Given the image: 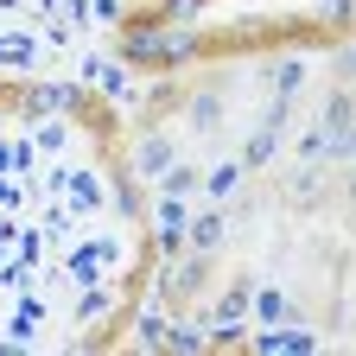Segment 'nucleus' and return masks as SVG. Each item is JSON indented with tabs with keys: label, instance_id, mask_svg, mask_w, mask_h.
<instances>
[{
	"label": "nucleus",
	"instance_id": "1",
	"mask_svg": "<svg viewBox=\"0 0 356 356\" xmlns=\"http://www.w3.org/2000/svg\"><path fill=\"white\" fill-rule=\"evenodd\" d=\"M197 51V32H127V58H159V64H178Z\"/></svg>",
	"mask_w": 356,
	"mask_h": 356
},
{
	"label": "nucleus",
	"instance_id": "2",
	"mask_svg": "<svg viewBox=\"0 0 356 356\" xmlns=\"http://www.w3.org/2000/svg\"><path fill=\"white\" fill-rule=\"evenodd\" d=\"M325 140H331L337 153L350 147V96H337V102L325 108Z\"/></svg>",
	"mask_w": 356,
	"mask_h": 356
},
{
	"label": "nucleus",
	"instance_id": "3",
	"mask_svg": "<svg viewBox=\"0 0 356 356\" xmlns=\"http://www.w3.org/2000/svg\"><path fill=\"white\" fill-rule=\"evenodd\" d=\"M216 115H222V102H216V96H197V102H191V121H197V134H210V127H216Z\"/></svg>",
	"mask_w": 356,
	"mask_h": 356
},
{
	"label": "nucleus",
	"instance_id": "4",
	"mask_svg": "<svg viewBox=\"0 0 356 356\" xmlns=\"http://www.w3.org/2000/svg\"><path fill=\"white\" fill-rule=\"evenodd\" d=\"M165 165H172V147L165 140H147L140 147V172H165Z\"/></svg>",
	"mask_w": 356,
	"mask_h": 356
},
{
	"label": "nucleus",
	"instance_id": "5",
	"mask_svg": "<svg viewBox=\"0 0 356 356\" xmlns=\"http://www.w3.org/2000/svg\"><path fill=\"white\" fill-rule=\"evenodd\" d=\"M216 236H222V216H204L197 229H191V242H197V248H216Z\"/></svg>",
	"mask_w": 356,
	"mask_h": 356
},
{
	"label": "nucleus",
	"instance_id": "6",
	"mask_svg": "<svg viewBox=\"0 0 356 356\" xmlns=\"http://www.w3.org/2000/svg\"><path fill=\"white\" fill-rule=\"evenodd\" d=\"M299 76H305V64H299V58H293V64H280V70H274V83H280V96H286V89H299Z\"/></svg>",
	"mask_w": 356,
	"mask_h": 356
},
{
	"label": "nucleus",
	"instance_id": "7",
	"mask_svg": "<svg viewBox=\"0 0 356 356\" xmlns=\"http://www.w3.org/2000/svg\"><path fill=\"white\" fill-rule=\"evenodd\" d=\"M165 185H172V191H191L197 172H191V165H165Z\"/></svg>",
	"mask_w": 356,
	"mask_h": 356
},
{
	"label": "nucleus",
	"instance_id": "8",
	"mask_svg": "<svg viewBox=\"0 0 356 356\" xmlns=\"http://www.w3.org/2000/svg\"><path fill=\"white\" fill-rule=\"evenodd\" d=\"M236 178H242V165H216L210 172V191H236Z\"/></svg>",
	"mask_w": 356,
	"mask_h": 356
},
{
	"label": "nucleus",
	"instance_id": "9",
	"mask_svg": "<svg viewBox=\"0 0 356 356\" xmlns=\"http://www.w3.org/2000/svg\"><path fill=\"white\" fill-rule=\"evenodd\" d=\"M204 0H165V19H197Z\"/></svg>",
	"mask_w": 356,
	"mask_h": 356
}]
</instances>
